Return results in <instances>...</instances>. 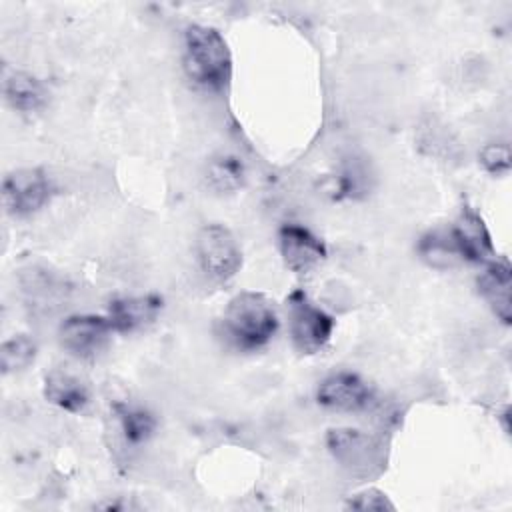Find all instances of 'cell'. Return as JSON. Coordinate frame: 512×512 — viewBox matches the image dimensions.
I'll return each mask as SVG.
<instances>
[{"mask_svg":"<svg viewBox=\"0 0 512 512\" xmlns=\"http://www.w3.org/2000/svg\"><path fill=\"white\" fill-rule=\"evenodd\" d=\"M184 70L200 88L220 92L232 78V54L224 36L202 24H192L184 34Z\"/></svg>","mask_w":512,"mask_h":512,"instance_id":"6da1fadb","label":"cell"},{"mask_svg":"<svg viewBox=\"0 0 512 512\" xmlns=\"http://www.w3.org/2000/svg\"><path fill=\"white\" fill-rule=\"evenodd\" d=\"M224 336L240 350H258L266 346L278 330L274 302L260 292L236 294L222 318Z\"/></svg>","mask_w":512,"mask_h":512,"instance_id":"7a4b0ae2","label":"cell"},{"mask_svg":"<svg viewBox=\"0 0 512 512\" xmlns=\"http://www.w3.org/2000/svg\"><path fill=\"white\" fill-rule=\"evenodd\" d=\"M288 308V328L292 342L298 352L302 354H316L320 352L334 330V320L322 308H318L310 298L296 290L286 300Z\"/></svg>","mask_w":512,"mask_h":512,"instance_id":"3957f363","label":"cell"},{"mask_svg":"<svg viewBox=\"0 0 512 512\" xmlns=\"http://www.w3.org/2000/svg\"><path fill=\"white\" fill-rule=\"evenodd\" d=\"M196 256L202 272L216 282L234 278L242 266V250L238 240L222 224H208L198 232Z\"/></svg>","mask_w":512,"mask_h":512,"instance_id":"277c9868","label":"cell"},{"mask_svg":"<svg viewBox=\"0 0 512 512\" xmlns=\"http://www.w3.org/2000/svg\"><path fill=\"white\" fill-rule=\"evenodd\" d=\"M328 448L334 460L352 476L368 478L378 474L384 468V450L382 446L352 428H336L328 432Z\"/></svg>","mask_w":512,"mask_h":512,"instance_id":"5b68a950","label":"cell"},{"mask_svg":"<svg viewBox=\"0 0 512 512\" xmlns=\"http://www.w3.org/2000/svg\"><path fill=\"white\" fill-rule=\"evenodd\" d=\"M54 186L40 168H20L10 172L2 184V202L12 216H30L50 198Z\"/></svg>","mask_w":512,"mask_h":512,"instance_id":"8992f818","label":"cell"},{"mask_svg":"<svg viewBox=\"0 0 512 512\" xmlns=\"http://www.w3.org/2000/svg\"><path fill=\"white\" fill-rule=\"evenodd\" d=\"M112 326L108 318L94 314H76L62 322L60 326V344L62 348L80 360L96 358L110 340Z\"/></svg>","mask_w":512,"mask_h":512,"instance_id":"52a82bcc","label":"cell"},{"mask_svg":"<svg viewBox=\"0 0 512 512\" xmlns=\"http://www.w3.org/2000/svg\"><path fill=\"white\" fill-rule=\"evenodd\" d=\"M450 242L458 258L474 264H484L494 256V246L490 232L478 212L470 206H464L456 222L448 230Z\"/></svg>","mask_w":512,"mask_h":512,"instance_id":"ba28073f","label":"cell"},{"mask_svg":"<svg viewBox=\"0 0 512 512\" xmlns=\"http://www.w3.org/2000/svg\"><path fill=\"white\" fill-rule=\"evenodd\" d=\"M280 254L288 270L306 274L326 258V246L308 228L298 224H284L278 232Z\"/></svg>","mask_w":512,"mask_h":512,"instance_id":"9c48e42d","label":"cell"},{"mask_svg":"<svg viewBox=\"0 0 512 512\" xmlns=\"http://www.w3.org/2000/svg\"><path fill=\"white\" fill-rule=\"evenodd\" d=\"M318 404L342 410V412H358L368 406L372 400L370 386L352 372H336L328 378H324L316 392Z\"/></svg>","mask_w":512,"mask_h":512,"instance_id":"30bf717a","label":"cell"},{"mask_svg":"<svg viewBox=\"0 0 512 512\" xmlns=\"http://www.w3.org/2000/svg\"><path fill=\"white\" fill-rule=\"evenodd\" d=\"M162 310V298L154 294L116 298L108 306V322L114 332H134L152 324Z\"/></svg>","mask_w":512,"mask_h":512,"instance_id":"8fae6325","label":"cell"},{"mask_svg":"<svg viewBox=\"0 0 512 512\" xmlns=\"http://www.w3.org/2000/svg\"><path fill=\"white\" fill-rule=\"evenodd\" d=\"M510 288H512V272H510L508 260L504 258L488 262L482 274L478 276V292L504 324H510V318H512Z\"/></svg>","mask_w":512,"mask_h":512,"instance_id":"7c38bea8","label":"cell"},{"mask_svg":"<svg viewBox=\"0 0 512 512\" xmlns=\"http://www.w3.org/2000/svg\"><path fill=\"white\" fill-rule=\"evenodd\" d=\"M44 396L50 404L66 412H82L90 402L88 386L74 374L64 370H52L44 378Z\"/></svg>","mask_w":512,"mask_h":512,"instance_id":"4fadbf2b","label":"cell"},{"mask_svg":"<svg viewBox=\"0 0 512 512\" xmlns=\"http://www.w3.org/2000/svg\"><path fill=\"white\" fill-rule=\"evenodd\" d=\"M4 96L14 110L24 114L36 112L46 104V90L42 82L28 72H12L4 80Z\"/></svg>","mask_w":512,"mask_h":512,"instance_id":"5bb4252c","label":"cell"},{"mask_svg":"<svg viewBox=\"0 0 512 512\" xmlns=\"http://www.w3.org/2000/svg\"><path fill=\"white\" fill-rule=\"evenodd\" d=\"M208 186L220 194L236 192L244 186L246 180V168L244 162L238 156L232 154H220L210 160L206 170Z\"/></svg>","mask_w":512,"mask_h":512,"instance_id":"9a60e30c","label":"cell"},{"mask_svg":"<svg viewBox=\"0 0 512 512\" xmlns=\"http://www.w3.org/2000/svg\"><path fill=\"white\" fill-rule=\"evenodd\" d=\"M114 410H116L122 434L130 444H142L152 436L156 428V420L148 410L140 406H130V404H116Z\"/></svg>","mask_w":512,"mask_h":512,"instance_id":"2e32d148","label":"cell"},{"mask_svg":"<svg viewBox=\"0 0 512 512\" xmlns=\"http://www.w3.org/2000/svg\"><path fill=\"white\" fill-rule=\"evenodd\" d=\"M36 358V342L26 334H16L6 340L0 348V364L2 372H20L28 368Z\"/></svg>","mask_w":512,"mask_h":512,"instance_id":"e0dca14e","label":"cell"},{"mask_svg":"<svg viewBox=\"0 0 512 512\" xmlns=\"http://www.w3.org/2000/svg\"><path fill=\"white\" fill-rule=\"evenodd\" d=\"M418 252L422 254L424 260H428V264L442 268V266H450L454 262V258H458V254L454 252V246L450 242L448 232H428L426 236L420 238L418 244Z\"/></svg>","mask_w":512,"mask_h":512,"instance_id":"ac0fdd59","label":"cell"},{"mask_svg":"<svg viewBox=\"0 0 512 512\" xmlns=\"http://www.w3.org/2000/svg\"><path fill=\"white\" fill-rule=\"evenodd\" d=\"M480 162L490 174H506L510 170V148L506 144H488L480 152Z\"/></svg>","mask_w":512,"mask_h":512,"instance_id":"d6986e66","label":"cell"},{"mask_svg":"<svg viewBox=\"0 0 512 512\" xmlns=\"http://www.w3.org/2000/svg\"><path fill=\"white\" fill-rule=\"evenodd\" d=\"M346 508H352V510H362V512H368V510H374V512H382V510H394V504L388 500V496L376 488H370V490H364L360 494H354Z\"/></svg>","mask_w":512,"mask_h":512,"instance_id":"ffe728a7","label":"cell"}]
</instances>
